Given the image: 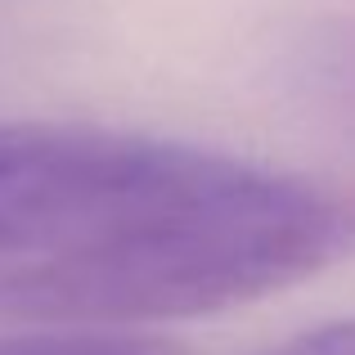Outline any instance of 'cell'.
Segmentation results:
<instances>
[{
    "label": "cell",
    "instance_id": "1",
    "mask_svg": "<svg viewBox=\"0 0 355 355\" xmlns=\"http://www.w3.org/2000/svg\"><path fill=\"white\" fill-rule=\"evenodd\" d=\"M342 202L198 144L86 121H0V320L144 329L324 270Z\"/></svg>",
    "mask_w": 355,
    "mask_h": 355
},
{
    "label": "cell",
    "instance_id": "2",
    "mask_svg": "<svg viewBox=\"0 0 355 355\" xmlns=\"http://www.w3.org/2000/svg\"><path fill=\"white\" fill-rule=\"evenodd\" d=\"M0 355H184L175 342L135 329H27L0 338Z\"/></svg>",
    "mask_w": 355,
    "mask_h": 355
},
{
    "label": "cell",
    "instance_id": "3",
    "mask_svg": "<svg viewBox=\"0 0 355 355\" xmlns=\"http://www.w3.org/2000/svg\"><path fill=\"white\" fill-rule=\"evenodd\" d=\"M261 355H355V320H333L320 329H306L297 338L275 342Z\"/></svg>",
    "mask_w": 355,
    "mask_h": 355
}]
</instances>
